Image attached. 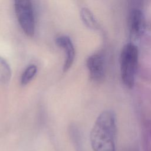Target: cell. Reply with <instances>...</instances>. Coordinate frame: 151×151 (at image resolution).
I'll return each mask as SVG.
<instances>
[{"instance_id":"9","label":"cell","mask_w":151,"mask_h":151,"mask_svg":"<svg viewBox=\"0 0 151 151\" xmlns=\"http://www.w3.org/2000/svg\"><path fill=\"white\" fill-rule=\"evenodd\" d=\"M37 72V67L35 65L31 64L28 65L21 76V84L22 85H27L28 84L36 75Z\"/></svg>"},{"instance_id":"1","label":"cell","mask_w":151,"mask_h":151,"mask_svg":"<svg viewBox=\"0 0 151 151\" xmlns=\"http://www.w3.org/2000/svg\"><path fill=\"white\" fill-rule=\"evenodd\" d=\"M117 119L111 109L103 110L97 117L90 138L94 151H116Z\"/></svg>"},{"instance_id":"8","label":"cell","mask_w":151,"mask_h":151,"mask_svg":"<svg viewBox=\"0 0 151 151\" xmlns=\"http://www.w3.org/2000/svg\"><path fill=\"white\" fill-rule=\"evenodd\" d=\"M11 69L8 63L0 57V85L8 84L11 78Z\"/></svg>"},{"instance_id":"2","label":"cell","mask_w":151,"mask_h":151,"mask_svg":"<svg viewBox=\"0 0 151 151\" xmlns=\"http://www.w3.org/2000/svg\"><path fill=\"white\" fill-rule=\"evenodd\" d=\"M138 61L137 47L133 42L126 43L120 55V70L122 82L129 88H133L134 84Z\"/></svg>"},{"instance_id":"6","label":"cell","mask_w":151,"mask_h":151,"mask_svg":"<svg viewBox=\"0 0 151 151\" xmlns=\"http://www.w3.org/2000/svg\"><path fill=\"white\" fill-rule=\"evenodd\" d=\"M56 44L64 50L65 54L63 71H67L71 67L75 58V50L70 38L67 35H61L55 39Z\"/></svg>"},{"instance_id":"4","label":"cell","mask_w":151,"mask_h":151,"mask_svg":"<svg viewBox=\"0 0 151 151\" xmlns=\"http://www.w3.org/2000/svg\"><path fill=\"white\" fill-rule=\"evenodd\" d=\"M128 25L132 40H137L143 33L145 29V16L142 9L134 6L130 9L128 17Z\"/></svg>"},{"instance_id":"5","label":"cell","mask_w":151,"mask_h":151,"mask_svg":"<svg viewBox=\"0 0 151 151\" xmlns=\"http://www.w3.org/2000/svg\"><path fill=\"white\" fill-rule=\"evenodd\" d=\"M86 65L90 76L93 81L100 82L103 80L105 76L106 64L103 52H97L90 55L87 59Z\"/></svg>"},{"instance_id":"7","label":"cell","mask_w":151,"mask_h":151,"mask_svg":"<svg viewBox=\"0 0 151 151\" xmlns=\"http://www.w3.org/2000/svg\"><path fill=\"white\" fill-rule=\"evenodd\" d=\"M80 15L83 22L87 27L91 29L97 30L100 28L99 23L91 11L86 7H83L80 9Z\"/></svg>"},{"instance_id":"3","label":"cell","mask_w":151,"mask_h":151,"mask_svg":"<svg viewBox=\"0 0 151 151\" xmlns=\"http://www.w3.org/2000/svg\"><path fill=\"white\" fill-rule=\"evenodd\" d=\"M14 8L22 30L28 36L32 37L35 31V17L31 2L29 0L15 1Z\"/></svg>"}]
</instances>
